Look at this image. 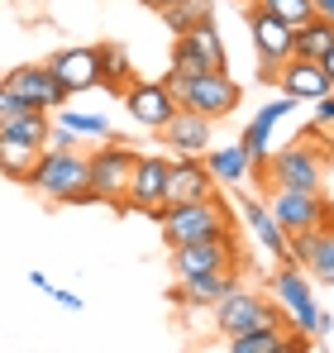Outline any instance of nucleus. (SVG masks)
<instances>
[{
    "label": "nucleus",
    "mask_w": 334,
    "mask_h": 353,
    "mask_svg": "<svg viewBox=\"0 0 334 353\" xmlns=\"http://www.w3.org/2000/svg\"><path fill=\"white\" fill-rule=\"evenodd\" d=\"M24 186H34L39 196H48V201H57V205H96V191H91V158L77 153V148H43Z\"/></svg>",
    "instance_id": "f257e3e1"
},
{
    "label": "nucleus",
    "mask_w": 334,
    "mask_h": 353,
    "mask_svg": "<svg viewBox=\"0 0 334 353\" xmlns=\"http://www.w3.org/2000/svg\"><path fill=\"white\" fill-rule=\"evenodd\" d=\"M158 230H163V243L177 248V243H196V239H215L229 234L234 220H229V205L220 196H201V201H181V205H163L153 210Z\"/></svg>",
    "instance_id": "f03ea898"
},
{
    "label": "nucleus",
    "mask_w": 334,
    "mask_h": 353,
    "mask_svg": "<svg viewBox=\"0 0 334 353\" xmlns=\"http://www.w3.org/2000/svg\"><path fill=\"white\" fill-rule=\"evenodd\" d=\"M210 310H215V330H220L224 339H229V334H244V330H258V325H277V330H291L286 310H282L273 296L244 292V287H234V292L224 296L220 305H210ZM291 334H296V330H291Z\"/></svg>",
    "instance_id": "7ed1b4c3"
},
{
    "label": "nucleus",
    "mask_w": 334,
    "mask_h": 353,
    "mask_svg": "<svg viewBox=\"0 0 334 353\" xmlns=\"http://www.w3.org/2000/svg\"><path fill=\"white\" fill-rule=\"evenodd\" d=\"M172 96H177V105H186V110H196V115H206V119L234 115L239 101H244V91H239V81L229 72H201V77L181 81Z\"/></svg>",
    "instance_id": "20e7f679"
},
{
    "label": "nucleus",
    "mask_w": 334,
    "mask_h": 353,
    "mask_svg": "<svg viewBox=\"0 0 334 353\" xmlns=\"http://www.w3.org/2000/svg\"><path fill=\"white\" fill-rule=\"evenodd\" d=\"M239 230L229 234H215V239H196V243H177L172 248V272L177 282L186 277H201V272H220V268H239Z\"/></svg>",
    "instance_id": "39448f33"
},
{
    "label": "nucleus",
    "mask_w": 334,
    "mask_h": 353,
    "mask_svg": "<svg viewBox=\"0 0 334 353\" xmlns=\"http://www.w3.org/2000/svg\"><path fill=\"white\" fill-rule=\"evenodd\" d=\"M134 163H139V153L124 148V143H106L101 153H91V191H96L101 205L124 210V191H129Z\"/></svg>",
    "instance_id": "423d86ee"
},
{
    "label": "nucleus",
    "mask_w": 334,
    "mask_h": 353,
    "mask_svg": "<svg viewBox=\"0 0 334 353\" xmlns=\"http://www.w3.org/2000/svg\"><path fill=\"white\" fill-rule=\"evenodd\" d=\"M273 301L286 310V320H291L296 334H315L320 305H315V292H311V277H306L296 263H282L277 268V277H273Z\"/></svg>",
    "instance_id": "0eeeda50"
},
{
    "label": "nucleus",
    "mask_w": 334,
    "mask_h": 353,
    "mask_svg": "<svg viewBox=\"0 0 334 353\" xmlns=\"http://www.w3.org/2000/svg\"><path fill=\"white\" fill-rule=\"evenodd\" d=\"M263 176H268L273 186H286V191H320V181H325V163H320L315 148L291 143V148H282V153H268Z\"/></svg>",
    "instance_id": "6e6552de"
},
{
    "label": "nucleus",
    "mask_w": 334,
    "mask_h": 353,
    "mask_svg": "<svg viewBox=\"0 0 334 353\" xmlns=\"http://www.w3.org/2000/svg\"><path fill=\"white\" fill-rule=\"evenodd\" d=\"M268 215L282 225V234H301V230H315V225H325V220H330V210H325V196H320V191H286V186H273Z\"/></svg>",
    "instance_id": "1a4fd4ad"
},
{
    "label": "nucleus",
    "mask_w": 334,
    "mask_h": 353,
    "mask_svg": "<svg viewBox=\"0 0 334 353\" xmlns=\"http://www.w3.org/2000/svg\"><path fill=\"white\" fill-rule=\"evenodd\" d=\"M286 248H291V263L306 268L315 282L334 287V215L315 230H301V234H286Z\"/></svg>",
    "instance_id": "9d476101"
},
{
    "label": "nucleus",
    "mask_w": 334,
    "mask_h": 353,
    "mask_svg": "<svg viewBox=\"0 0 334 353\" xmlns=\"http://www.w3.org/2000/svg\"><path fill=\"white\" fill-rule=\"evenodd\" d=\"M48 72L57 77V86H62L67 96L96 91V86H101V48H91V43L57 48L53 58H48Z\"/></svg>",
    "instance_id": "9b49d317"
},
{
    "label": "nucleus",
    "mask_w": 334,
    "mask_h": 353,
    "mask_svg": "<svg viewBox=\"0 0 334 353\" xmlns=\"http://www.w3.org/2000/svg\"><path fill=\"white\" fill-rule=\"evenodd\" d=\"M119 101H124V110H129V119H134L139 129H153V134L177 115V96L167 91L163 81H139V77H134V81L119 91Z\"/></svg>",
    "instance_id": "f8f14e48"
},
{
    "label": "nucleus",
    "mask_w": 334,
    "mask_h": 353,
    "mask_svg": "<svg viewBox=\"0 0 334 353\" xmlns=\"http://www.w3.org/2000/svg\"><path fill=\"white\" fill-rule=\"evenodd\" d=\"M248 34H253V48H258V58H263V67H268V77H277V67L296 53V29L282 24L277 14L248 5Z\"/></svg>",
    "instance_id": "ddd939ff"
},
{
    "label": "nucleus",
    "mask_w": 334,
    "mask_h": 353,
    "mask_svg": "<svg viewBox=\"0 0 334 353\" xmlns=\"http://www.w3.org/2000/svg\"><path fill=\"white\" fill-rule=\"evenodd\" d=\"M167 168L172 158H158V153H144L134 163V176H129V191H124V210H163V191H167Z\"/></svg>",
    "instance_id": "4468645a"
},
{
    "label": "nucleus",
    "mask_w": 334,
    "mask_h": 353,
    "mask_svg": "<svg viewBox=\"0 0 334 353\" xmlns=\"http://www.w3.org/2000/svg\"><path fill=\"white\" fill-rule=\"evenodd\" d=\"M201 196H215V176H210V168H206V158H196V153H177L172 168H167L163 205L201 201Z\"/></svg>",
    "instance_id": "2eb2a0df"
},
{
    "label": "nucleus",
    "mask_w": 334,
    "mask_h": 353,
    "mask_svg": "<svg viewBox=\"0 0 334 353\" xmlns=\"http://www.w3.org/2000/svg\"><path fill=\"white\" fill-rule=\"evenodd\" d=\"M5 86H10L24 105H43V110H62V105H67V91L57 86L48 62H39V67H10V72H5Z\"/></svg>",
    "instance_id": "dca6fc26"
},
{
    "label": "nucleus",
    "mask_w": 334,
    "mask_h": 353,
    "mask_svg": "<svg viewBox=\"0 0 334 353\" xmlns=\"http://www.w3.org/2000/svg\"><path fill=\"white\" fill-rule=\"evenodd\" d=\"M163 143H172V153H206L210 143H215V119H206V115H196V110H186V105H177V115L167 119L163 129Z\"/></svg>",
    "instance_id": "f3484780"
},
{
    "label": "nucleus",
    "mask_w": 334,
    "mask_h": 353,
    "mask_svg": "<svg viewBox=\"0 0 334 353\" xmlns=\"http://www.w3.org/2000/svg\"><path fill=\"white\" fill-rule=\"evenodd\" d=\"M277 86H282V96H291V101H320L325 91H334L325 67L311 58H286L277 72Z\"/></svg>",
    "instance_id": "a211bd4d"
},
{
    "label": "nucleus",
    "mask_w": 334,
    "mask_h": 353,
    "mask_svg": "<svg viewBox=\"0 0 334 353\" xmlns=\"http://www.w3.org/2000/svg\"><path fill=\"white\" fill-rule=\"evenodd\" d=\"M234 191H239V186H234ZM239 210H244V225L253 230V239H258V243H263V248H268V253H273L277 263H291L286 234H282V225H277V220L268 215V205H258L253 196H244V191H239Z\"/></svg>",
    "instance_id": "6ab92c4d"
},
{
    "label": "nucleus",
    "mask_w": 334,
    "mask_h": 353,
    "mask_svg": "<svg viewBox=\"0 0 334 353\" xmlns=\"http://www.w3.org/2000/svg\"><path fill=\"white\" fill-rule=\"evenodd\" d=\"M239 287V268H220V272H201V277H186L181 292H172L186 305H220L224 296Z\"/></svg>",
    "instance_id": "aec40b11"
},
{
    "label": "nucleus",
    "mask_w": 334,
    "mask_h": 353,
    "mask_svg": "<svg viewBox=\"0 0 334 353\" xmlns=\"http://www.w3.org/2000/svg\"><path fill=\"white\" fill-rule=\"evenodd\" d=\"M196 58L206 62L210 72H229V53H224V39H220V29H215V19H201V24H191L186 34H177Z\"/></svg>",
    "instance_id": "412c9836"
},
{
    "label": "nucleus",
    "mask_w": 334,
    "mask_h": 353,
    "mask_svg": "<svg viewBox=\"0 0 334 353\" xmlns=\"http://www.w3.org/2000/svg\"><path fill=\"white\" fill-rule=\"evenodd\" d=\"M201 158H206L210 176L224 181V186H244V181H248V158H244V148H239V143H220V148L210 143Z\"/></svg>",
    "instance_id": "4be33fe9"
},
{
    "label": "nucleus",
    "mask_w": 334,
    "mask_h": 353,
    "mask_svg": "<svg viewBox=\"0 0 334 353\" xmlns=\"http://www.w3.org/2000/svg\"><path fill=\"white\" fill-rule=\"evenodd\" d=\"M234 353H286V349H301L306 339H286V330H277V325H258V330H244V334H229L224 339Z\"/></svg>",
    "instance_id": "5701e85b"
},
{
    "label": "nucleus",
    "mask_w": 334,
    "mask_h": 353,
    "mask_svg": "<svg viewBox=\"0 0 334 353\" xmlns=\"http://www.w3.org/2000/svg\"><path fill=\"white\" fill-rule=\"evenodd\" d=\"M39 143H24V139H10V134H0V172L10 176V181H29L34 172V163H39Z\"/></svg>",
    "instance_id": "b1692460"
},
{
    "label": "nucleus",
    "mask_w": 334,
    "mask_h": 353,
    "mask_svg": "<svg viewBox=\"0 0 334 353\" xmlns=\"http://www.w3.org/2000/svg\"><path fill=\"white\" fill-rule=\"evenodd\" d=\"M330 48H334V24H330V19H320V14H311V19L296 29V53H291V58L320 62Z\"/></svg>",
    "instance_id": "393cba45"
},
{
    "label": "nucleus",
    "mask_w": 334,
    "mask_h": 353,
    "mask_svg": "<svg viewBox=\"0 0 334 353\" xmlns=\"http://www.w3.org/2000/svg\"><path fill=\"white\" fill-rule=\"evenodd\" d=\"M129 81H134L129 48H119V43H101V86H106V91H124Z\"/></svg>",
    "instance_id": "a878e982"
},
{
    "label": "nucleus",
    "mask_w": 334,
    "mask_h": 353,
    "mask_svg": "<svg viewBox=\"0 0 334 353\" xmlns=\"http://www.w3.org/2000/svg\"><path fill=\"white\" fill-rule=\"evenodd\" d=\"M158 14H163V24L172 29V39H177V34H186L191 24L210 19V0H177V5H167V10H158Z\"/></svg>",
    "instance_id": "bb28decb"
},
{
    "label": "nucleus",
    "mask_w": 334,
    "mask_h": 353,
    "mask_svg": "<svg viewBox=\"0 0 334 353\" xmlns=\"http://www.w3.org/2000/svg\"><path fill=\"white\" fill-rule=\"evenodd\" d=\"M258 10H268V14H277L282 24H291V29H301L311 14H315V5L311 0H253Z\"/></svg>",
    "instance_id": "cd10ccee"
},
{
    "label": "nucleus",
    "mask_w": 334,
    "mask_h": 353,
    "mask_svg": "<svg viewBox=\"0 0 334 353\" xmlns=\"http://www.w3.org/2000/svg\"><path fill=\"white\" fill-rule=\"evenodd\" d=\"M57 124H67L72 134H86V139H110V119L106 115H77V110H62Z\"/></svg>",
    "instance_id": "c85d7f7f"
},
{
    "label": "nucleus",
    "mask_w": 334,
    "mask_h": 353,
    "mask_svg": "<svg viewBox=\"0 0 334 353\" xmlns=\"http://www.w3.org/2000/svg\"><path fill=\"white\" fill-rule=\"evenodd\" d=\"M315 105V124H311V134H330L334 129V91H325L320 101H311Z\"/></svg>",
    "instance_id": "c756f323"
},
{
    "label": "nucleus",
    "mask_w": 334,
    "mask_h": 353,
    "mask_svg": "<svg viewBox=\"0 0 334 353\" xmlns=\"http://www.w3.org/2000/svg\"><path fill=\"white\" fill-rule=\"evenodd\" d=\"M48 296H53L57 305H67V310H81V296H77V292H62V287H48Z\"/></svg>",
    "instance_id": "7c9ffc66"
},
{
    "label": "nucleus",
    "mask_w": 334,
    "mask_h": 353,
    "mask_svg": "<svg viewBox=\"0 0 334 353\" xmlns=\"http://www.w3.org/2000/svg\"><path fill=\"white\" fill-rule=\"evenodd\" d=\"M19 105H24V101H19V96H14V91H10V86L0 81V115H10V110H19Z\"/></svg>",
    "instance_id": "2f4dec72"
},
{
    "label": "nucleus",
    "mask_w": 334,
    "mask_h": 353,
    "mask_svg": "<svg viewBox=\"0 0 334 353\" xmlns=\"http://www.w3.org/2000/svg\"><path fill=\"white\" fill-rule=\"evenodd\" d=\"M311 5H315L320 19H330V24H334V0H311Z\"/></svg>",
    "instance_id": "473e14b6"
},
{
    "label": "nucleus",
    "mask_w": 334,
    "mask_h": 353,
    "mask_svg": "<svg viewBox=\"0 0 334 353\" xmlns=\"http://www.w3.org/2000/svg\"><path fill=\"white\" fill-rule=\"evenodd\" d=\"M320 67H325V77H330V86H334V48L325 53V58H320Z\"/></svg>",
    "instance_id": "72a5a7b5"
},
{
    "label": "nucleus",
    "mask_w": 334,
    "mask_h": 353,
    "mask_svg": "<svg viewBox=\"0 0 334 353\" xmlns=\"http://www.w3.org/2000/svg\"><path fill=\"white\" fill-rule=\"evenodd\" d=\"M148 10H167V5H177V0H144Z\"/></svg>",
    "instance_id": "f704fd0d"
}]
</instances>
